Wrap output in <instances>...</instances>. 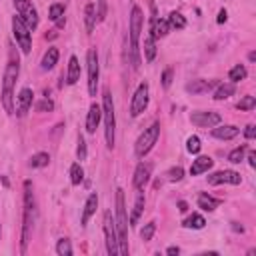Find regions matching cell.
<instances>
[{"label": "cell", "instance_id": "e575fe53", "mask_svg": "<svg viewBox=\"0 0 256 256\" xmlns=\"http://www.w3.org/2000/svg\"><path fill=\"white\" fill-rule=\"evenodd\" d=\"M154 232H156V224H154V222H148V224H146V226L140 230V238H142L144 242H148V240H152Z\"/></svg>", "mask_w": 256, "mask_h": 256}, {"label": "cell", "instance_id": "f35d334b", "mask_svg": "<svg viewBox=\"0 0 256 256\" xmlns=\"http://www.w3.org/2000/svg\"><path fill=\"white\" fill-rule=\"evenodd\" d=\"M254 106H256V98H254V96H244V98L238 102L240 110H252Z\"/></svg>", "mask_w": 256, "mask_h": 256}, {"label": "cell", "instance_id": "f6af8a7d", "mask_svg": "<svg viewBox=\"0 0 256 256\" xmlns=\"http://www.w3.org/2000/svg\"><path fill=\"white\" fill-rule=\"evenodd\" d=\"M244 136H246L248 140H252V138L256 136V128H254L252 124H248V126H246V130H244Z\"/></svg>", "mask_w": 256, "mask_h": 256}, {"label": "cell", "instance_id": "4fadbf2b", "mask_svg": "<svg viewBox=\"0 0 256 256\" xmlns=\"http://www.w3.org/2000/svg\"><path fill=\"white\" fill-rule=\"evenodd\" d=\"M210 184H240L242 176L234 170H220V172H214L208 176Z\"/></svg>", "mask_w": 256, "mask_h": 256}, {"label": "cell", "instance_id": "5bb4252c", "mask_svg": "<svg viewBox=\"0 0 256 256\" xmlns=\"http://www.w3.org/2000/svg\"><path fill=\"white\" fill-rule=\"evenodd\" d=\"M150 174H152V164H150V162H140V164L136 166V170H134V178H132L134 188L142 190L146 184H148Z\"/></svg>", "mask_w": 256, "mask_h": 256}, {"label": "cell", "instance_id": "ab89813d", "mask_svg": "<svg viewBox=\"0 0 256 256\" xmlns=\"http://www.w3.org/2000/svg\"><path fill=\"white\" fill-rule=\"evenodd\" d=\"M52 108H54V102L50 98H42L38 104H36V110H38V112H50Z\"/></svg>", "mask_w": 256, "mask_h": 256}, {"label": "cell", "instance_id": "83f0119b", "mask_svg": "<svg viewBox=\"0 0 256 256\" xmlns=\"http://www.w3.org/2000/svg\"><path fill=\"white\" fill-rule=\"evenodd\" d=\"M144 194L142 192H138V196H136V202H134V210H132V214H130V224H136L138 222V218H140V214H142V210H144Z\"/></svg>", "mask_w": 256, "mask_h": 256}, {"label": "cell", "instance_id": "484cf974", "mask_svg": "<svg viewBox=\"0 0 256 256\" xmlns=\"http://www.w3.org/2000/svg\"><path fill=\"white\" fill-rule=\"evenodd\" d=\"M170 32V24L168 20H160V18H154L152 20V36L154 38H162Z\"/></svg>", "mask_w": 256, "mask_h": 256}, {"label": "cell", "instance_id": "816d5d0a", "mask_svg": "<svg viewBox=\"0 0 256 256\" xmlns=\"http://www.w3.org/2000/svg\"><path fill=\"white\" fill-rule=\"evenodd\" d=\"M248 60L254 62V60H256V52H250V54H248Z\"/></svg>", "mask_w": 256, "mask_h": 256}, {"label": "cell", "instance_id": "7c38bea8", "mask_svg": "<svg viewBox=\"0 0 256 256\" xmlns=\"http://www.w3.org/2000/svg\"><path fill=\"white\" fill-rule=\"evenodd\" d=\"M190 120L198 128H214L216 124H220L222 118H220L218 112H192Z\"/></svg>", "mask_w": 256, "mask_h": 256}, {"label": "cell", "instance_id": "44dd1931", "mask_svg": "<svg viewBox=\"0 0 256 256\" xmlns=\"http://www.w3.org/2000/svg\"><path fill=\"white\" fill-rule=\"evenodd\" d=\"M96 206H98V196H96V194H90V196H88V200H86V204H84L82 218H80V224H82V226H86V224H88L90 216L96 212Z\"/></svg>", "mask_w": 256, "mask_h": 256}, {"label": "cell", "instance_id": "b9f144b4", "mask_svg": "<svg viewBox=\"0 0 256 256\" xmlns=\"http://www.w3.org/2000/svg\"><path fill=\"white\" fill-rule=\"evenodd\" d=\"M182 176H184V170H182L180 166H174V168L168 170V180L170 182H178V180H182Z\"/></svg>", "mask_w": 256, "mask_h": 256}, {"label": "cell", "instance_id": "c3c4849f", "mask_svg": "<svg viewBox=\"0 0 256 256\" xmlns=\"http://www.w3.org/2000/svg\"><path fill=\"white\" fill-rule=\"evenodd\" d=\"M178 210H180V212H186V210H188V204H186L184 200H180V202H178Z\"/></svg>", "mask_w": 256, "mask_h": 256}, {"label": "cell", "instance_id": "6da1fadb", "mask_svg": "<svg viewBox=\"0 0 256 256\" xmlns=\"http://www.w3.org/2000/svg\"><path fill=\"white\" fill-rule=\"evenodd\" d=\"M114 226L118 234V254H128V216H126V204H124V190H116V218Z\"/></svg>", "mask_w": 256, "mask_h": 256}, {"label": "cell", "instance_id": "cb8c5ba5", "mask_svg": "<svg viewBox=\"0 0 256 256\" xmlns=\"http://www.w3.org/2000/svg\"><path fill=\"white\" fill-rule=\"evenodd\" d=\"M236 92V84L234 82H226V84H220L214 92V100H226L230 98L232 94Z\"/></svg>", "mask_w": 256, "mask_h": 256}, {"label": "cell", "instance_id": "d6a6232c", "mask_svg": "<svg viewBox=\"0 0 256 256\" xmlns=\"http://www.w3.org/2000/svg\"><path fill=\"white\" fill-rule=\"evenodd\" d=\"M168 24H170V28L182 30V28L186 26V20H184V16H182L180 12H170V16H168Z\"/></svg>", "mask_w": 256, "mask_h": 256}, {"label": "cell", "instance_id": "4dcf8cb0", "mask_svg": "<svg viewBox=\"0 0 256 256\" xmlns=\"http://www.w3.org/2000/svg\"><path fill=\"white\" fill-rule=\"evenodd\" d=\"M48 162H50V156L46 152H38V154H34L30 158V166L32 168H44V166H48Z\"/></svg>", "mask_w": 256, "mask_h": 256}, {"label": "cell", "instance_id": "681fc988", "mask_svg": "<svg viewBox=\"0 0 256 256\" xmlns=\"http://www.w3.org/2000/svg\"><path fill=\"white\" fill-rule=\"evenodd\" d=\"M180 252V248L178 246H170L168 250H166V254H170V256H174V254H178Z\"/></svg>", "mask_w": 256, "mask_h": 256}, {"label": "cell", "instance_id": "8992f818", "mask_svg": "<svg viewBox=\"0 0 256 256\" xmlns=\"http://www.w3.org/2000/svg\"><path fill=\"white\" fill-rule=\"evenodd\" d=\"M158 136H160V122H152L148 128H146V130L140 134V138L136 140V144H134V154H136L138 158H144L146 154L152 150V146L156 144Z\"/></svg>", "mask_w": 256, "mask_h": 256}, {"label": "cell", "instance_id": "ffe728a7", "mask_svg": "<svg viewBox=\"0 0 256 256\" xmlns=\"http://www.w3.org/2000/svg\"><path fill=\"white\" fill-rule=\"evenodd\" d=\"M212 164H214V160H212L210 156H198V158L192 162V166H190V174H192V176H198V174H202V172H208V170L212 168Z\"/></svg>", "mask_w": 256, "mask_h": 256}, {"label": "cell", "instance_id": "7dc6e473", "mask_svg": "<svg viewBox=\"0 0 256 256\" xmlns=\"http://www.w3.org/2000/svg\"><path fill=\"white\" fill-rule=\"evenodd\" d=\"M226 18H228V14H226V10H220V12H218V24H222V22H226Z\"/></svg>", "mask_w": 256, "mask_h": 256}, {"label": "cell", "instance_id": "bcb514c9", "mask_svg": "<svg viewBox=\"0 0 256 256\" xmlns=\"http://www.w3.org/2000/svg\"><path fill=\"white\" fill-rule=\"evenodd\" d=\"M248 164H250L252 168L256 166V152H254V150H250V152H248Z\"/></svg>", "mask_w": 256, "mask_h": 256}, {"label": "cell", "instance_id": "836d02e7", "mask_svg": "<svg viewBox=\"0 0 256 256\" xmlns=\"http://www.w3.org/2000/svg\"><path fill=\"white\" fill-rule=\"evenodd\" d=\"M56 254H58V256H72L70 240H66V238L58 240V244H56Z\"/></svg>", "mask_w": 256, "mask_h": 256}, {"label": "cell", "instance_id": "5b68a950", "mask_svg": "<svg viewBox=\"0 0 256 256\" xmlns=\"http://www.w3.org/2000/svg\"><path fill=\"white\" fill-rule=\"evenodd\" d=\"M142 10L138 6H132L130 12V58H132V68L136 70L140 66V58H138V38H140V32H142Z\"/></svg>", "mask_w": 256, "mask_h": 256}, {"label": "cell", "instance_id": "d590c367", "mask_svg": "<svg viewBox=\"0 0 256 256\" xmlns=\"http://www.w3.org/2000/svg\"><path fill=\"white\" fill-rule=\"evenodd\" d=\"M200 138L198 136H190L188 140H186V150L190 152V154H198L200 152Z\"/></svg>", "mask_w": 256, "mask_h": 256}, {"label": "cell", "instance_id": "e0dca14e", "mask_svg": "<svg viewBox=\"0 0 256 256\" xmlns=\"http://www.w3.org/2000/svg\"><path fill=\"white\" fill-rule=\"evenodd\" d=\"M238 132L240 128L234 124H220V126L216 124V128H212V136L218 140H232L234 136H238Z\"/></svg>", "mask_w": 256, "mask_h": 256}, {"label": "cell", "instance_id": "8fae6325", "mask_svg": "<svg viewBox=\"0 0 256 256\" xmlns=\"http://www.w3.org/2000/svg\"><path fill=\"white\" fill-rule=\"evenodd\" d=\"M88 92L90 96H96V88H98V78H100V66H98V56L96 50H88Z\"/></svg>", "mask_w": 256, "mask_h": 256}, {"label": "cell", "instance_id": "60d3db41", "mask_svg": "<svg viewBox=\"0 0 256 256\" xmlns=\"http://www.w3.org/2000/svg\"><path fill=\"white\" fill-rule=\"evenodd\" d=\"M76 156H78V160H86V142H84V136H82V134L78 136V146H76Z\"/></svg>", "mask_w": 256, "mask_h": 256}, {"label": "cell", "instance_id": "2e32d148", "mask_svg": "<svg viewBox=\"0 0 256 256\" xmlns=\"http://www.w3.org/2000/svg\"><path fill=\"white\" fill-rule=\"evenodd\" d=\"M100 118H102V106H98L96 102L90 104L88 108V116H86V132L88 134H94L98 124H100Z\"/></svg>", "mask_w": 256, "mask_h": 256}, {"label": "cell", "instance_id": "7a4b0ae2", "mask_svg": "<svg viewBox=\"0 0 256 256\" xmlns=\"http://www.w3.org/2000/svg\"><path fill=\"white\" fill-rule=\"evenodd\" d=\"M18 60H10L4 70V82H2V106L8 114H14V84L18 80Z\"/></svg>", "mask_w": 256, "mask_h": 256}, {"label": "cell", "instance_id": "f546056e", "mask_svg": "<svg viewBox=\"0 0 256 256\" xmlns=\"http://www.w3.org/2000/svg\"><path fill=\"white\" fill-rule=\"evenodd\" d=\"M204 224H206V220H204L200 214H192V216H188L186 220H184V226H186V228H194V230L204 228Z\"/></svg>", "mask_w": 256, "mask_h": 256}, {"label": "cell", "instance_id": "8d00e7d4", "mask_svg": "<svg viewBox=\"0 0 256 256\" xmlns=\"http://www.w3.org/2000/svg\"><path fill=\"white\" fill-rule=\"evenodd\" d=\"M246 150H248V148H246L244 144H242V146H238V148H234V150L228 154V160H230V162H234V164H238V162L244 158V152H246Z\"/></svg>", "mask_w": 256, "mask_h": 256}, {"label": "cell", "instance_id": "74e56055", "mask_svg": "<svg viewBox=\"0 0 256 256\" xmlns=\"http://www.w3.org/2000/svg\"><path fill=\"white\" fill-rule=\"evenodd\" d=\"M62 14H64V4H52L50 10H48V18L54 20V22H56Z\"/></svg>", "mask_w": 256, "mask_h": 256}, {"label": "cell", "instance_id": "277c9868", "mask_svg": "<svg viewBox=\"0 0 256 256\" xmlns=\"http://www.w3.org/2000/svg\"><path fill=\"white\" fill-rule=\"evenodd\" d=\"M34 194H32V182L26 180L24 182V218H22V252H26L28 240H30V230H32V222H34Z\"/></svg>", "mask_w": 256, "mask_h": 256}, {"label": "cell", "instance_id": "52a82bcc", "mask_svg": "<svg viewBox=\"0 0 256 256\" xmlns=\"http://www.w3.org/2000/svg\"><path fill=\"white\" fill-rule=\"evenodd\" d=\"M104 238H106V252L110 256H118V234L110 210L104 212Z\"/></svg>", "mask_w": 256, "mask_h": 256}, {"label": "cell", "instance_id": "9a60e30c", "mask_svg": "<svg viewBox=\"0 0 256 256\" xmlns=\"http://www.w3.org/2000/svg\"><path fill=\"white\" fill-rule=\"evenodd\" d=\"M32 90L30 88H22L16 96V116H24L28 110H30V106H32Z\"/></svg>", "mask_w": 256, "mask_h": 256}, {"label": "cell", "instance_id": "30bf717a", "mask_svg": "<svg viewBox=\"0 0 256 256\" xmlns=\"http://www.w3.org/2000/svg\"><path fill=\"white\" fill-rule=\"evenodd\" d=\"M146 106H148V84L142 82L134 96H132V102H130V116H138L146 110Z\"/></svg>", "mask_w": 256, "mask_h": 256}, {"label": "cell", "instance_id": "d4e9b609", "mask_svg": "<svg viewBox=\"0 0 256 256\" xmlns=\"http://www.w3.org/2000/svg\"><path fill=\"white\" fill-rule=\"evenodd\" d=\"M154 56H156V38L150 34L144 38V60L150 62V60H154Z\"/></svg>", "mask_w": 256, "mask_h": 256}, {"label": "cell", "instance_id": "f907efd6", "mask_svg": "<svg viewBox=\"0 0 256 256\" xmlns=\"http://www.w3.org/2000/svg\"><path fill=\"white\" fill-rule=\"evenodd\" d=\"M64 24H66V20H64V14H62V16L56 20V26H58V28H64Z\"/></svg>", "mask_w": 256, "mask_h": 256}, {"label": "cell", "instance_id": "d6986e66", "mask_svg": "<svg viewBox=\"0 0 256 256\" xmlns=\"http://www.w3.org/2000/svg\"><path fill=\"white\" fill-rule=\"evenodd\" d=\"M80 78V62L76 56H70L68 60V72H66V82L68 84H76Z\"/></svg>", "mask_w": 256, "mask_h": 256}, {"label": "cell", "instance_id": "4316f807", "mask_svg": "<svg viewBox=\"0 0 256 256\" xmlns=\"http://www.w3.org/2000/svg\"><path fill=\"white\" fill-rule=\"evenodd\" d=\"M84 22H86V30L92 32L94 24H96V6H94V2H88L86 8H84Z\"/></svg>", "mask_w": 256, "mask_h": 256}, {"label": "cell", "instance_id": "7bdbcfd3", "mask_svg": "<svg viewBox=\"0 0 256 256\" xmlns=\"http://www.w3.org/2000/svg\"><path fill=\"white\" fill-rule=\"evenodd\" d=\"M170 84H172V68H166V70L162 72V86L168 88Z\"/></svg>", "mask_w": 256, "mask_h": 256}, {"label": "cell", "instance_id": "ee69618b", "mask_svg": "<svg viewBox=\"0 0 256 256\" xmlns=\"http://www.w3.org/2000/svg\"><path fill=\"white\" fill-rule=\"evenodd\" d=\"M98 12H96V16H98V20H104V16H106V2L104 0H98Z\"/></svg>", "mask_w": 256, "mask_h": 256}, {"label": "cell", "instance_id": "7402d4cb", "mask_svg": "<svg viewBox=\"0 0 256 256\" xmlns=\"http://www.w3.org/2000/svg\"><path fill=\"white\" fill-rule=\"evenodd\" d=\"M218 206H220V200H218V198H214V196H210V194H200V196H198V208H202V210H206V212H212V210H216Z\"/></svg>", "mask_w": 256, "mask_h": 256}, {"label": "cell", "instance_id": "3957f363", "mask_svg": "<svg viewBox=\"0 0 256 256\" xmlns=\"http://www.w3.org/2000/svg\"><path fill=\"white\" fill-rule=\"evenodd\" d=\"M102 118H104V136H106V146L114 148V134H116V116H114V102L112 94L104 90L102 94Z\"/></svg>", "mask_w": 256, "mask_h": 256}, {"label": "cell", "instance_id": "ac0fdd59", "mask_svg": "<svg viewBox=\"0 0 256 256\" xmlns=\"http://www.w3.org/2000/svg\"><path fill=\"white\" fill-rule=\"evenodd\" d=\"M214 86H216V80H192V82L186 84V92L204 94V92H210Z\"/></svg>", "mask_w": 256, "mask_h": 256}, {"label": "cell", "instance_id": "603a6c76", "mask_svg": "<svg viewBox=\"0 0 256 256\" xmlns=\"http://www.w3.org/2000/svg\"><path fill=\"white\" fill-rule=\"evenodd\" d=\"M56 62H58V48H48L46 50V54L42 56V62H40V66H42V70H52L54 66H56Z\"/></svg>", "mask_w": 256, "mask_h": 256}, {"label": "cell", "instance_id": "f1b7e54d", "mask_svg": "<svg viewBox=\"0 0 256 256\" xmlns=\"http://www.w3.org/2000/svg\"><path fill=\"white\" fill-rule=\"evenodd\" d=\"M82 180H84V170H82V166H80V164H72V166H70V182H72L74 186H78Z\"/></svg>", "mask_w": 256, "mask_h": 256}, {"label": "cell", "instance_id": "ba28073f", "mask_svg": "<svg viewBox=\"0 0 256 256\" xmlns=\"http://www.w3.org/2000/svg\"><path fill=\"white\" fill-rule=\"evenodd\" d=\"M12 32H14V38L18 42L22 54H28L30 48H32V34H30V28L24 24V20L20 16L12 18Z\"/></svg>", "mask_w": 256, "mask_h": 256}, {"label": "cell", "instance_id": "1f68e13d", "mask_svg": "<svg viewBox=\"0 0 256 256\" xmlns=\"http://www.w3.org/2000/svg\"><path fill=\"white\" fill-rule=\"evenodd\" d=\"M246 74H248L246 68H244L242 64H236V66L228 72V78H230L232 82H240V80H244V78H246Z\"/></svg>", "mask_w": 256, "mask_h": 256}, {"label": "cell", "instance_id": "9c48e42d", "mask_svg": "<svg viewBox=\"0 0 256 256\" xmlns=\"http://www.w3.org/2000/svg\"><path fill=\"white\" fill-rule=\"evenodd\" d=\"M14 6H16L18 16L24 20V24L30 30H34L36 26H38V12H36V8L32 6L30 0H14Z\"/></svg>", "mask_w": 256, "mask_h": 256}]
</instances>
